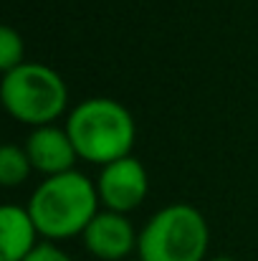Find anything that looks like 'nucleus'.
Instances as JSON below:
<instances>
[{
  "label": "nucleus",
  "instance_id": "12",
  "mask_svg": "<svg viewBox=\"0 0 258 261\" xmlns=\"http://www.w3.org/2000/svg\"><path fill=\"white\" fill-rule=\"evenodd\" d=\"M210 261H233L231 256H215V259H210Z\"/></svg>",
  "mask_w": 258,
  "mask_h": 261
},
{
  "label": "nucleus",
  "instance_id": "8",
  "mask_svg": "<svg viewBox=\"0 0 258 261\" xmlns=\"http://www.w3.org/2000/svg\"><path fill=\"white\" fill-rule=\"evenodd\" d=\"M38 236L28 208L15 203L0 208V261H25L38 246Z\"/></svg>",
  "mask_w": 258,
  "mask_h": 261
},
{
  "label": "nucleus",
  "instance_id": "6",
  "mask_svg": "<svg viewBox=\"0 0 258 261\" xmlns=\"http://www.w3.org/2000/svg\"><path fill=\"white\" fill-rule=\"evenodd\" d=\"M139 233L124 213L99 211L84 231V246L91 256L101 261H122L137 251Z\"/></svg>",
  "mask_w": 258,
  "mask_h": 261
},
{
  "label": "nucleus",
  "instance_id": "11",
  "mask_svg": "<svg viewBox=\"0 0 258 261\" xmlns=\"http://www.w3.org/2000/svg\"><path fill=\"white\" fill-rule=\"evenodd\" d=\"M25 261H74L66 251H61L56 244H51V241H41L36 249H33V254L28 256Z\"/></svg>",
  "mask_w": 258,
  "mask_h": 261
},
{
  "label": "nucleus",
  "instance_id": "10",
  "mask_svg": "<svg viewBox=\"0 0 258 261\" xmlns=\"http://www.w3.org/2000/svg\"><path fill=\"white\" fill-rule=\"evenodd\" d=\"M20 64H23V38L13 25H3L0 28V69L3 74H8Z\"/></svg>",
  "mask_w": 258,
  "mask_h": 261
},
{
  "label": "nucleus",
  "instance_id": "5",
  "mask_svg": "<svg viewBox=\"0 0 258 261\" xmlns=\"http://www.w3.org/2000/svg\"><path fill=\"white\" fill-rule=\"evenodd\" d=\"M96 190H99V200L104 211L127 216L145 203L147 190H150V177L145 165L134 155H129L101 168V173L96 177Z\"/></svg>",
  "mask_w": 258,
  "mask_h": 261
},
{
  "label": "nucleus",
  "instance_id": "3",
  "mask_svg": "<svg viewBox=\"0 0 258 261\" xmlns=\"http://www.w3.org/2000/svg\"><path fill=\"white\" fill-rule=\"evenodd\" d=\"M210 244L205 216L190 203H172L157 211L137 241L139 261H203Z\"/></svg>",
  "mask_w": 258,
  "mask_h": 261
},
{
  "label": "nucleus",
  "instance_id": "4",
  "mask_svg": "<svg viewBox=\"0 0 258 261\" xmlns=\"http://www.w3.org/2000/svg\"><path fill=\"white\" fill-rule=\"evenodd\" d=\"M0 99L10 117L18 122L46 127L59 119L69 107V87L61 74L38 61H23L3 74Z\"/></svg>",
  "mask_w": 258,
  "mask_h": 261
},
{
  "label": "nucleus",
  "instance_id": "7",
  "mask_svg": "<svg viewBox=\"0 0 258 261\" xmlns=\"http://www.w3.org/2000/svg\"><path fill=\"white\" fill-rule=\"evenodd\" d=\"M33 170L43 173L46 177H53V175H64L71 173L76 160H79V152L66 132V127H56V124H46V127H36L25 145H23Z\"/></svg>",
  "mask_w": 258,
  "mask_h": 261
},
{
  "label": "nucleus",
  "instance_id": "9",
  "mask_svg": "<svg viewBox=\"0 0 258 261\" xmlns=\"http://www.w3.org/2000/svg\"><path fill=\"white\" fill-rule=\"evenodd\" d=\"M31 170H33V165H31V160H28L23 147H18L13 142L0 147V182L5 188L20 185L31 175Z\"/></svg>",
  "mask_w": 258,
  "mask_h": 261
},
{
  "label": "nucleus",
  "instance_id": "2",
  "mask_svg": "<svg viewBox=\"0 0 258 261\" xmlns=\"http://www.w3.org/2000/svg\"><path fill=\"white\" fill-rule=\"evenodd\" d=\"M66 132L79 158L101 168L129 158L137 137L132 112L109 96H91L79 101L66 117Z\"/></svg>",
  "mask_w": 258,
  "mask_h": 261
},
{
  "label": "nucleus",
  "instance_id": "1",
  "mask_svg": "<svg viewBox=\"0 0 258 261\" xmlns=\"http://www.w3.org/2000/svg\"><path fill=\"white\" fill-rule=\"evenodd\" d=\"M99 190L79 170L46 177L28 198V213L41 236L64 241L84 236L86 226L99 213Z\"/></svg>",
  "mask_w": 258,
  "mask_h": 261
}]
</instances>
